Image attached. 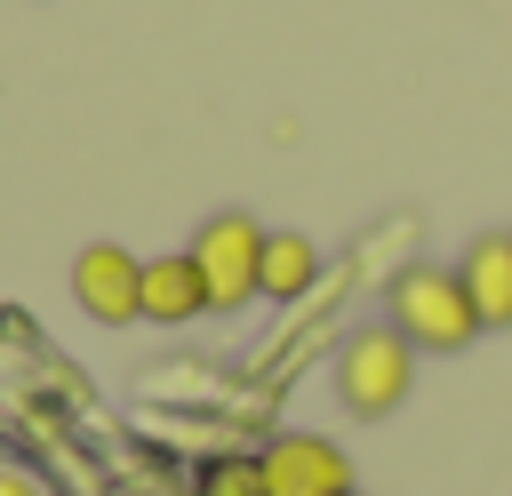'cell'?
I'll return each instance as SVG.
<instances>
[{
    "label": "cell",
    "instance_id": "cell-8",
    "mask_svg": "<svg viewBox=\"0 0 512 496\" xmlns=\"http://www.w3.org/2000/svg\"><path fill=\"white\" fill-rule=\"evenodd\" d=\"M320 272H328V256H320L312 232H272L264 240V304L296 312L304 296H320Z\"/></svg>",
    "mask_w": 512,
    "mask_h": 496
},
{
    "label": "cell",
    "instance_id": "cell-1",
    "mask_svg": "<svg viewBox=\"0 0 512 496\" xmlns=\"http://www.w3.org/2000/svg\"><path fill=\"white\" fill-rule=\"evenodd\" d=\"M416 344L392 328V320H360L352 336H336V352H328V384H336V408L344 416H360V424H376V416H392L408 392H416Z\"/></svg>",
    "mask_w": 512,
    "mask_h": 496
},
{
    "label": "cell",
    "instance_id": "cell-4",
    "mask_svg": "<svg viewBox=\"0 0 512 496\" xmlns=\"http://www.w3.org/2000/svg\"><path fill=\"white\" fill-rule=\"evenodd\" d=\"M72 304L96 328H136L144 320V256L120 240H88L72 256Z\"/></svg>",
    "mask_w": 512,
    "mask_h": 496
},
{
    "label": "cell",
    "instance_id": "cell-11",
    "mask_svg": "<svg viewBox=\"0 0 512 496\" xmlns=\"http://www.w3.org/2000/svg\"><path fill=\"white\" fill-rule=\"evenodd\" d=\"M344 496H360V488H344Z\"/></svg>",
    "mask_w": 512,
    "mask_h": 496
},
{
    "label": "cell",
    "instance_id": "cell-3",
    "mask_svg": "<svg viewBox=\"0 0 512 496\" xmlns=\"http://www.w3.org/2000/svg\"><path fill=\"white\" fill-rule=\"evenodd\" d=\"M264 240H272V224H256L248 208H216V216H200V232H192L184 248H192V264H200L216 312H248V304H264Z\"/></svg>",
    "mask_w": 512,
    "mask_h": 496
},
{
    "label": "cell",
    "instance_id": "cell-9",
    "mask_svg": "<svg viewBox=\"0 0 512 496\" xmlns=\"http://www.w3.org/2000/svg\"><path fill=\"white\" fill-rule=\"evenodd\" d=\"M184 496H272V488H264L256 448H216V456L192 464V488H184Z\"/></svg>",
    "mask_w": 512,
    "mask_h": 496
},
{
    "label": "cell",
    "instance_id": "cell-7",
    "mask_svg": "<svg viewBox=\"0 0 512 496\" xmlns=\"http://www.w3.org/2000/svg\"><path fill=\"white\" fill-rule=\"evenodd\" d=\"M456 272H464V296H472L480 328H488V336L512 328V232H480V240L456 256Z\"/></svg>",
    "mask_w": 512,
    "mask_h": 496
},
{
    "label": "cell",
    "instance_id": "cell-6",
    "mask_svg": "<svg viewBox=\"0 0 512 496\" xmlns=\"http://www.w3.org/2000/svg\"><path fill=\"white\" fill-rule=\"evenodd\" d=\"M208 312H216V304H208V280H200L192 248L144 256V320H152V328H192V320H208Z\"/></svg>",
    "mask_w": 512,
    "mask_h": 496
},
{
    "label": "cell",
    "instance_id": "cell-10",
    "mask_svg": "<svg viewBox=\"0 0 512 496\" xmlns=\"http://www.w3.org/2000/svg\"><path fill=\"white\" fill-rule=\"evenodd\" d=\"M0 496H48V488H40L24 464H0Z\"/></svg>",
    "mask_w": 512,
    "mask_h": 496
},
{
    "label": "cell",
    "instance_id": "cell-5",
    "mask_svg": "<svg viewBox=\"0 0 512 496\" xmlns=\"http://www.w3.org/2000/svg\"><path fill=\"white\" fill-rule=\"evenodd\" d=\"M256 464H264V488L272 496H344L352 488V456L328 432H264L256 440Z\"/></svg>",
    "mask_w": 512,
    "mask_h": 496
},
{
    "label": "cell",
    "instance_id": "cell-2",
    "mask_svg": "<svg viewBox=\"0 0 512 496\" xmlns=\"http://www.w3.org/2000/svg\"><path fill=\"white\" fill-rule=\"evenodd\" d=\"M384 320L416 352H464L472 336H488L480 312H472V296H464V272L456 264H424V256L384 280Z\"/></svg>",
    "mask_w": 512,
    "mask_h": 496
}]
</instances>
